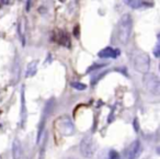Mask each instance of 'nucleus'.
<instances>
[{
	"label": "nucleus",
	"instance_id": "nucleus-1",
	"mask_svg": "<svg viewBox=\"0 0 160 159\" xmlns=\"http://www.w3.org/2000/svg\"><path fill=\"white\" fill-rule=\"evenodd\" d=\"M131 63L133 68L140 74H147L150 68V59L148 54L139 50H134L131 53Z\"/></svg>",
	"mask_w": 160,
	"mask_h": 159
},
{
	"label": "nucleus",
	"instance_id": "nucleus-2",
	"mask_svg": "<svg viewBox=\"0 0 160 159\" xmlns=\"http://www.w3.org/2000/svg\"><path fill=\"white\" fill-rule=\"evenodd\" d=\"M133 31V19L129 14H124L119 19L117 25V37L122 44H126L132 35Z\"/></svg>",
	"mask_w": 160,
	"mask_h": 159
},
{
	"label": "nucleus",
	"instance_id": "nucleus-3",
	"mask_svg": "<svg viewBox=\"0 0 160 159\" xmlns=\"http://www.w3.org/2000/svg\"><path fill=\"white\" fill-rule=\"evenodd\" d=\"M55 127L58 133L63 136H70L75 132V124L71 121V118L67 115L57 118L55 122Z\"/></svg>",
	"mask_w": 160,
	"mask_h": 159
},
{
	"label": "nucleus",
	"instance_id": "nucleus-4",
	"mask_svg": "<svg viewBox=\"0 0 160 159\" xmlns=\"http://www.w3.org/2000/svg\"><path fill=\"white\" fill-rule=\"evenodd\" d=\"M143 85L149 93L158 95L160 93V82L155 74L147 73L143 76Z\"/></svg>",
	"mask_w": 160,
	"mask_h": 159
},
{
	"label": "nucleus",
	"instance_id": "nucleus-5",
	"mask_svg": "<svg viewBox=\"0 0 160 159\" xmlns=\"http://www.w3.org/2000/svg\"><path fill=\"white\" fill-rule=\"evenodd\" d=\"M96 150V144L92 136H85L80 141V154L85 158H91L94 156Z\"/></svg>",
	"mask_w": 160,
	"mask_h": 159
},
{
	"label": "nucleus",
	"instance_id": "nucleus-6",
	"mask_svg": "<svg viewBox=\"0 0 160 159\" xmlns=\"http://www.w3.org/2000/svg\"><path fill=\"white\" fill-rule=\"evenodd\" d=\"M140 151V141H134L124 151V159H136Z\"/></svg>",
	"mask_w": 160,
	"mask_h": 159
},
{
	"label": "nucleus",
	"instance_id": "nucleus-7",
	"mask_svg": "<svg viewBox=\"0 0 160 159\" xmlns=\"http://www.w3.org/2000/svg\"><path fill=\"white\" fill-rule=\"evenodd\" d=\"M121 54L119 50L113 48V47H105L98 53V56L100 58H117Z\"/></svg>",
	"mask_w": 160,
	"mask_h": 159
},
{
	"label": "nucleus",
	"instance_id": "nucleus-8",
	"mask_svg": "<svg viewBox=\"0 0 160 159\" xmlns=\"http://www.w3.org/2000/svg\"><path fill=\"white\" fill-rule=\"evenodd\" d=\"M12 157L13 159H21L22 157V145L19 139H14L12 143Z\"/></svg>",
	"mask_w": 160,
	"mask_h": 159
},
{
	"label": "nucleus",
	"instance_id": "nucleus-9",
	"mask_svg": "<svg viewBox=\"0 0 160 159\" xmlns=\"http://www.w3.org/2000/svg\"><path fill=\"white\" fill-rule=\"evenodd\" d=\"M27 120V106H25V97H24V89L21 92V125H24Z\"/></svg>",
	"mask_w": 160,
	"mask_h": 159
},
{
	"label": "nucleus",
	"instance_id": "nucleus-10",
	"mask_svg": "<svg viewBox=\"0 0 160 159\" xmlns=\"http://www.w3.org/2000/svg\"><path fill=\"white\" fill-rule=\"evenodd\" d=\"M37 70V62L33 60L27 66V70H25V77H32L36 74Z\"/></svg>",
	"mask_w": 160,
	"mask_h": 159
},
{
	"label": "nucleus",
	"instance_id": "nucleus-11",
	"mask_svg": "<svg viewBox=\"0 0 160 159\" xmlns=\"http://www.w3.org/2000/svg\"><path fill=\"white\" fill-rule=\"evenodd\" d=\"M102 159H121L119 154L117 151H115L113 149H110L106 154H104V156L102 157Z\"/></svg>",
	"mask_w": 160,
	"mask_h": 159
},
{
	"label": "nucleus",
	"instance_id": "nucleus-12",
	"mask_svg": "<svg viewBox=\"0 0 160 159\" xmlns=\"http://www.w3.org/2000/svg\"><path fill=\"white\" fill-rule=\"evenodd\" d=\"M125 4L126 5H128L131 8H133V9H138V8H142V7H144V5H145V2H143V1H137V0H134V1H125Z\"/></svg>",
	"mask_w": 160,
	"mask_h": 159
},
{
	"label": "nucleus",
	"instance_id": "nucleus-13",
	"mask_svg": "<svg viewBox=\"0 0 160 159\" xmlns=\"http://www.w3.org/2000/svg\"><path fill=\"white\" fill-rule=\"evenodd\" d=\"M71 87L75 88V89H77V90H85L87 88L86 85H83L81 82H71Z\"/></svg>",
	"mask_w": 160,
	"mask_h": 159
},
{
	"label": "nucleus",
	"instance_id": "nucleus-14",
	"mask_svg": "<svg viewBox=\"0 0 160 159\" xmlns=\"http://www.w3.org/2000/svg\"><path fill=\"white\" fill-rule=\"evenodd\" d=\"M154 54H155L156 57H159V43L156 44L155 50H154Z\"/></svg>",
	"mask_w": 160,
	"mask_h": 159
}]
</instances>
